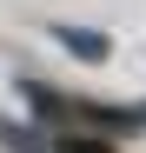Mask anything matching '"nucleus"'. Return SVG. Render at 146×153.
<instances>
[{
    "label": "nucleus",
    "mask_w": 146,
    "mask_h": 153,
    "mask_svg": "<svg viewBox=\"0 0 146 153\" xmlns=\"http://www.w3.org/2000/svg\"><path fill=\"white\" fill-rule=\"evenodd\" d=\"M53 40L80 60H106V33H93V27H53Z\"/></svg>",
    "instance_id": "obj_1"
},
{
    "label": "nucleus",
    "mask_w": 146,
    "mask_h": 153,
    "mask_svg": "<svg viewBox=\"0 0 146 153\" xmlns=\"http://www.w3.org/2000/svg\"><path fill=\"white\" fill-rule=\"evenodd\" d=\"M60 153H113V146H106V140H66Z\"/></svg>",
    "instance_id": "obj_2"
}]
</instances>
